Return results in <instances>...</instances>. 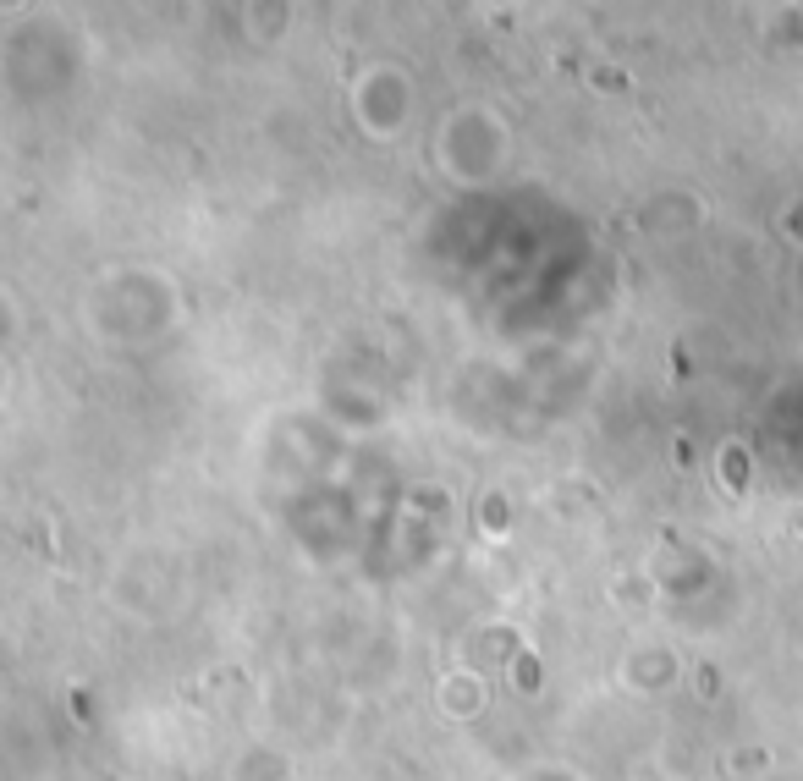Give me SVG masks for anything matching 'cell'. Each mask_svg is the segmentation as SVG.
I'll list each match as a JSON object with an SVG mask.
<instances>
[{"mask_svg": "<svg viewBox=\"0 0 803 781\" xmlns=\"http://www.w3.org/2000/svg\"><path fill=\"white\" fill-rule=\"evenodd\" d=\"M440 693H446V710H451V715H473V710H479V699H484V682H473V677H451Z\"/></svg>", "mask_w": 803, "mask_h": 781, "instance_id": "1", "label": "cell"}]
</instances>
